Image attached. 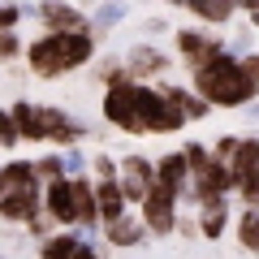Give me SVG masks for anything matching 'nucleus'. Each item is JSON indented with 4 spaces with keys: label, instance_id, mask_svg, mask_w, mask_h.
<instances>
[{
    "label": "nucleus",
    "instance_id": "nucleus-23",
    "mask_svg": "<svg viewBox=\"0 0 259 259\" xmlns=\"http://www.w3.org/2000/svg\"><path fill=\"white\" fill-rule=\"evenodd\" d=\"M30 164H35V177L39 182H52V177H65V164H61V156H39V160H30Z\"/></svg>",
    "mask_w": 259,
    "mask_h": 259
},
{
    "label": "nucleus",
    "instance_id": "nucleus-20",
    "mask_svg": "<svg viewBox=\"0 0 259 259\" xmlns=\"http://www.w3.org/2000/svg\"><path fill=\"white\" fill-rule=\"evenodd\" d=\"M130 69H134V74H156V69H164V56H160L156 48H134V52H130Z\"/></svg>",
    "mask_w": 259,
    "mask_h": 259
},
{
    "label": "nucleus",
    "instance_id": "nucleus-10",
    "mask_svg": "<svg viewBox=\"0 0 259 259\" xmlns=\"http://www.w3.org/2000/svg\"><path fill=\"white\" fill-rule=\"evenodd\" d=\"M39 190H5L0 194V221H13V225H26L30 216H39Z\"/></svg>",
    "mask_w": 259,
    "mask_h": 259
},
{
    "label": "nucleus",
    "instance_id": "nucleus-16",
    "mask_svg": "<svg viewBox=\"0 0 259 259\" xmlns=\"http://www.w3.org/2000/svg\"><path fill=\"white\" fill-rule=\"evenodd\" d=\"M186 173H190V168H186V156H164L156 164V186H164V190H182V182H186Z\"/></svg>",
    "mask_w": 259,
    "mask_h": 259
},
{
    "label": "nucleus",
    "instance_id": "nucleus-8",
    "mask_svg": "<svg viewBox=\"0 0 259 259\" xmlns=\"http://www.w3.org/2000/svg\"><path fill=\"white\" fill-rule=\"evenodd\" d=\"M39 207L52 225H74V199H69V177H52L44 182V194H39Z\"/></svg>",
    "mask_w": 259,
    "mask_h": 259
},
{
    "label": "nucleus",
    "instance_id": "nucleus-18",
    "mask_svg": "<svg viewBox=\"0 0 259 259\" xmlns=\"http://www.w3.org/2000/svg\"><path fill=\"white\" fill-rule=\"evenodd\" d=\"M78 242L82 238H74V233H52V238H44V246H39V259H69Z\"/></svg>",
    "mask_w": 259,
    "mask_h": 259
},
{
    "label": "nucleus",
    "instance_id": "nucleus-24",
    "mask_svg": "<svg viewBox=\"0 0 259 259\" xmlns=\"http://www.w3.org/2000/svg\"><path fill=\"white\" fill-rule=\"evenodd\" d=\"M238 238H242V246H246V250H259V212H246V216H242Z\"/></svg>",
    "mask_w": 259,
    "mask_h": 259
},
{
    "label": "nucleus",
    "instance_id": "nucleus-25",
    "mask_svg": "<svg viewBox=\"0 0 259 259\" xmlns=\"http://www.w3.org/2000/svg\"><path fill=\"white\" fill-rule=\"evenodd\" d=\"M22 56V35L18 30H0V61H18Z\"/></svg>",
    "mask_w": 259,
    "mask_h": 259
},
{
    "label": "nucleus",
    "instance_id": "nucleus-22",
    "mask_svg": "<svg viewBox=\"0 0 259 259\" xmlns=\"http://www.w3.org/2000/svg\"><path fill=\"white\" fill-rule=\"evenodd\" d=\"M18 143H22L18 121H13V112H9V108H0V147H5V151H13Z\"/></svg>",
    "mask_w": 259,
    "mask_h": 259
},
{
    "label": "nucleus",
    "instance_id": "nucleus-32",
    "mask_svg": "<svg viewBox=\"0 0 259 259\" xmlns=\"http://www.w3.org/2000/svg\"><path fill=\"white\" fill-rule=\"evenodd\" d=\"M173 5H182V0H173Z\"/></svg>",
    "mask_w": 259,
    "mask_h": 259
},
{
    "label": "nucleus",
    "instance_id": "nucleus-5",
    "mask_svg": "<svg viewBox=\"0 0 259 259\" xmlns=\"http://www.w3.org/2000/svg\"><path fill=\"white\" fill-rule=\"evenodd\" d=\"M104 117H108V125L125 130V134H143L139 117H134V100H130V82L121 78V82H108V95H104Z\"/></svg>",
    "mask_w": 259,
    "mask_h": 259
},
{
    "label": "nucleus",
    "instance_id": "nucleus-11",
    "mask_svg": "<svg viewBox=\"0 0 259 259\" xmlns=\"http://www.w3.org/2000/svg\"><path fill=\"white\" fill-rule=\"evenodd\" d=\"M91 190H95V216H100V221H117V216L125 212V194H121L117 177H100Z\"/></svg>",
    "mask_w": 259,
    "mask_h": 259
},
{
    "label": "nucleus",
    "instance_id": "nucleus-9",
    "mask_svg": "<svg viewBox=\"0 0 259 259\" xmlns=\"http://www.w3.org/2000/svg\"><path fill=\"white\" fill-rule=\"evenodd\" d=\"M35 13H39V22H44V30H87L82 9H74L69 0H44Z\"/></svg>",
    "mask_w": 259,
    "mask_h": 259
},
{
    "label": "nucleus",
    "instance_id": "nucleus-1",
    "mask_svg": "<svg viewBox=\"0 0 259 259\" xmlns=\"http://www.w3.org/2000/svg\"><path fill=\"white\" fill-rule=\"evenodd\" d=\"M95 56L91 30H44L39 39L26 44V65L39 78H61Z\"/></svg>",
    "mask_w": 259,
    "mask_h": 259
},
{
    "label": "nucleus",
    "instance_id": "nucleus-4",
    "mask_svg": "<svg viewBox=\"0 0 259 259\" xmlns=\"http://www.w3.org/2000/svg\"><path fill=\"white\" fill-rule=\"evenodd\" d=\"M117 186L125 194V203H143V194L156 186V164H147L143 156H125L117 164Z\"/></svg>",
    "mask_w": 259,
    "mask_h": 259
},
{
    "label": "nucleus",
    "instance_id": "nucleus-13",
    "mask_svg": "<svg viewBox=\"0 0 259 259\" xmlns=\"http://www.w3.org/2000/svg\"><path fill=\"white\" fill-rule=\"evenodd\" d=\"M0 182H5V190H39V177H35V164L30 160L0 164Z\"/></svg>",
    "mask_w": 259,
    "mask_h": 259
},
{
    "label": "nucleus",
    "instance_id": "nucleus-15",
    "mask_svg": "<svg viewBox=\"0 0 259 259\" xmlns=\"http://www.w3.org/2000/svg\"><path fill=\"white\" fill-rule=\"evenodd\" d=\"M9 112H13V121H18V134H22V139H30V143H44V134H39V104L18 100Z\"/></svg>",
    "mask_w": 259,
    "mask_h": 259
},
{
    "label": "nucleus",
    "instance_id": "nucleus-6",
    "mask_svg": "<svg viewBox=\"0 0 259 259\" xmlns=\"http://www.w3.org/2000/svg\"><path fill=\"white\" fill-rule=\"evenodd\" d=\"M39 134H44V143L74 147V143L82 139V125H78L65 108H48V104H39Z\"/></svg>",
    "mask_w": 259,
    "mask_h": 259
},
{
    "label": "nucleus",
    "instance_id": "nucleus-17",
    "mask_svg": "<svg viewBox=\"0 0 259 259\" xmlns=\"http://www.w3.org/2000/svg\"><path fill=\"white\" fill-rule=\"evenodd\" d=\"M255 168H259V143H238L233 147V182H242Z\"/></svg>",
    "mask_w": 259,
    "mask_h": 259
},
{
    "label": "nucleus",
    "instance_id": "nucleus-12",
    "mask_svg": "<svg viewBox=\"0 0 259 259\" xmlns=\"http://www.w3.org/2000/svg\"><path fill=\"white\" fill-rule=\"evenodd\" d=\"M69 199H74V225H95V190L87 177H69Z\"/></svg>",
    "mask_w": 259,
    "mask_h": 259
},
{
    "label": "nucleus",
    "instance_id": "nucleus-27",
    "mask_svg": "<svg viewBox=\"0 0 259 259\" xmlns=\"http://www.w3.org/2000/svg\"><path fill=\"white\" fill-rule=\"evenodd\" d=\"M95 173L100 177H117V164H112L108 156H95Z\"/></svg>",
    "mask_w": 259,
    "mask_h": 259
},
{
    "label": "nucleus",
    "instance_id": "nucleus-14",
    "mask_svg": "<svg viewBox=\"0 0 259 259\" xmlns=\"http://www.w3.org/2000/svg\"><path fill=\"white\" fill-rule=\"evenodd\" d=\"M104 225H108V242L112 246H134V242H143V221L139 216L121 212L117 221H104Z\"/></svg>",
    "mask_w": 259,
    "mask_h": 259
},
{
    "label": "nucleus",
    "instance_id": "nucleus-3",
    "mask_svg": "<svg viewBox=\"0 0 259 259\" xmlns=\"http://www.w3.org/2000/svg\"><path fill=\"white\" fill-rule=\"evenodd\" d=\"M130 100H134V117H139L143 130H151V134H168V130L182 125V108H177L168 95L151 91V87H139V82H130Z\"/></svg>",
    "mask_w": 259,
    "mask_h": 259
},
{
    "label": "nucleus",
    "instance_id": "nucleus-29",
    "mask_svg": "<svg viewBox=\"0 0 259 259\" xmlns=\"http://www.w3.org/2000/svg\"><path fill=\"white\" fill-rule=\"evenodd\" d=\"M242 74H246V78H259V56H250V61L242 65Z\"/></svg>",
    "mask_w": 259,
    "mask_h": 259
},
{
    "label": "nucleus",
    "instance_id": "nucleus-28",
    "mask_svg": "<svg viewBox=\"0 0 259 259\" xmlns=\"http://www.w3.org/2000/svg\"><path fill=\"white\" fill-rule=\"evenodd\" d=\"M69 259H100V255H95V250L87 246V242H78V246H74V255H69Z\"/></svg>",
    "mask_w": 259,
    "mask_h": 259
},
{
    "label": "nucleus",
    "instance_id": "nucleus-30",
    "mask_svg": "<svg viewBox=\"0 0 259 259\" xmlns=\"http://www.w3.org/2000/svg\"><path fill=\"white\" fill-rule=\"evenodd\" d=\"M233 147H238L233 139H221V143H216V151H221V156H233Z\"/></svg>",
    "mask_w": 259,
    "mask_h": 259
},
{
    "label": "nucleus",
    "instance_id": "nucleus-2",
    "mask_svg": "<svg viewBox=\"0 0 259 259\" xmlns=\"http://www.w3.org/2000/svg\"><path fill=\"white\" fill-rule=\"evenodd\" d=\"M194 87H199V95L212 104H242L255 95V78L242 74V65L229 61V56L216 52L212 61L199 65V74H194Z\"/></svg>",
    "mask_w": 259,
    "mask_h": 259
},
{
    "label": "nucleus",
    "instance_id": "nucleus-7",
    "mask_svg": "<svg viewBox=\"0 0 259 259\" xmlns=\"http://www.w3.org/2000/svg\"><path fill=\"white\" fill-rule=\"evenodd\" d=\"M173 190H164V186H151L147 194H143V225H147L151 233H173Z\"/></svg>",
    "mask_w": 259,
    "mask_h": 259
},
{
    "label": "nucleus",
    "instance_id": "nucleus-19",
    "mask_svg": "<svg viewBox=\"0 0 259 259\" xmlns=\"http://www.w3.org/2000/svg\"><path fill=\"white\" fill-rule=\"evenodd\" d=\"M177 44H182V56H190L194 65H203V61H212V56H216V48L207 44V39L190 35V30H186V35H177Z\"/></svg>",
    "mask_w": 259,
    "mask_h": 259
},
{
    "label": "nucleus",
    "instance_id": "nucleus-31",
    "mask_svg": "<svg viewBox=\"0 0 259 259\" xmlns=\"http://www.w3.org/2000/svg\"><path fill=\"white\" fill-rule=\"evenodd\" d=\"M0 194H5V182H0Z\"/></svg>",
    "mask_w": 259,
    "mask_h": 259
},
{
    "label": "nucleus",
    "instance_id": "nucleus-26",
    "mask_svg": "<svg viewBox=\"0 0 259 259\" xmlns=\"http://www.w3.org/2000/svg\"><path fill=\"white\" fill-rule=\"evenodd\" d=\"M121 5H100V13H95V26H112V22H121Z\"/></svg>",
    "mask_w": 259,
    "mask_h": 259
},
{
    "label": "nucleus",
    "instance_id": "nucleus-21",
    "mask_svg": "<svg viewBox=\"0 0 259 259\" xmlns=\"http://www.w3.org/2000/svg\"><path fill=\"white\" fill-rule=\"evenodd\" d=\"M203 233H207V238H221V229H225V207L221 203H216V194H212V199H203Z\"/></svg>",
    "mask_w": 259,
    "mask_h": 259
},
{
    "label": "nucleus",
    "instance_id": "nucleus-33",
    "mask_svg": "<svg viewBox=\"0 0 259 259\" xmlns=\"http://www.w3.org/2000/svg\"><path fill=\"white\" fill-rule=\"evenodd\" d=\"M0 259H5V255H0Z\"/></svg>",
    "mask_w": 259,
    "mask_h": 259
}]
</instances>
